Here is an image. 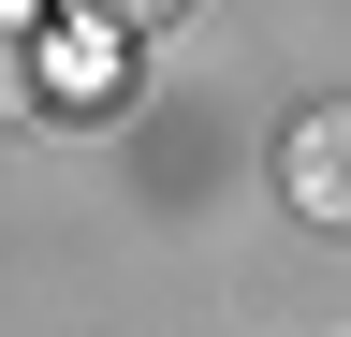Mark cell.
<instances>
[{
  "label": "cell",
  "mask_w": 351,
  "mask_h": 337,
  "mask_svg": "<svg viewBox=\"0 0 351 337\" xmlns=\"http://www.w3.org/2000/svg\"><path fill=\"white\" fill-rule=\"evenodd\" d=\"M278 191H293L322 235H351V103H307V117H293V147H278Z\"/></svg>",
  "instance_id": "obj_1"
},
{
  "label": "cell",
  "mask_w": 351,
  "mask_h": 337,
  "mask_svg": "<svg viewBox=\"0 0 351 337\" xmlns=\"http://www.w3.org/2000/svg\"><path fill=\"white\" fill-rule=\"evenodd\" d=\"M132 89V59L103 45V30H73V45H44V103H117Z\"/></svg>",
  "instance_id": "obj_2"
},
{
  "label": "cell",
  "mask_w": 351,
  "mask_h": 337,
  "mask_svg": "<svg viewBox=\"0 0 351 337\" xmlns=\"http://www.w3.org/2000/svg\"><path fill=\"white\" fill-rule=\"evenodd\" d=\"M29 103H44V45L15 30V0H0V117H29Z\"/></svg>",
  "instance_id": "obj_3"
},
{
  "label": "cell",
  "mask_w": 351,
  "mask_h": 337,
  "mask_svg": "<svg viewBox=\"0 0 351 337\" xmlns=\"http://www.w3.org/2000/svg\"><path fill=\"white\" fill-rule=\"evenodd\" d=\"M176 0H73V30H103V45H132V30H161Z\"/></svg>",
  "instance_id": "obj_4"
}]
</instances>
